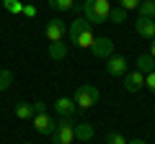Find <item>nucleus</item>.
<instances>
[{
	"label": "nucleus",
	"instance_id": "6ab92c4d",
	"mask_svg": "<svg viewBox=\"0 0 155 144\" xmlns=\"http://www.w3.org/2000/svg\"><path fill=\"white\" fill-rule=\"evenodd\" d=\"M127 13H129V11H124L122 5H119V8H111V13H109V21H111V23H116V26H122V23L127 21Z\"/></svg>",
	"mask_w": 155,
	"mask_h": 144
},
{
	"label": "nucleus",
	"instance_id": "c756f323",
	"mask_svg": "<svg viewBox=\"0 0 155 144\" xmlns=\"http://www.w3.org/2000/svg\"><path fill=\"white\" fill-rule=\"evenodd\" d=\"M23 144H28V142H23Z\"/></svg>",
	"mask_w": 155,
	"mask_h": 144
},
{
	"label": "nucleus",
	"instance_id": "a211bd4d",
	"mask_svg": "<svg viewBox=\"0 0 155 144\" xmlns=\"http://www.w3.org/2000/svg\"><path fill=\"white\" fill-rule=\"evenodd\" d=\"M49 8L57 13H65V11H72L75 8V0H49Z\"/></svg>",
	"mask_w": 155,
	"mask_h": 144
},
{
	"label": "nucleus",
	"instance_id": "423d86ee",
	"mask_svg": "<svg viewBox=\"0 0 155 144\" xmlns=\"http://www.w3.org/2000/svg\"><path fill=\"white\" fill-rule=\"evenodd\" d=\"M65 33H67V26H65V21H60V18H52L49 23H47V28H44V36H47V41H62L65 39Z\"/></svg>",
	"mask_w": 155,
	"mask_h": 144
},
{
	"label": "nucleus",
	"instance_id": "6e6552de",
	"mask_svg": "<svg viewBox=\"0 0 155 144\" xmlns=\"http://www.w3.org/2000/svg\"><path fill=\"white\" fill-rule=\"evenodd\" d=\"M106 72H109L111 77H124L127 75V59L122 54H111L106 59Z\"/></svg>",
	"mask_w": 155,
	"mask_h": 144
},
{
	"label": "nucleus",
	"instance_id": "f8f14e48",
	"mask_svg": "<svg viewBox=\"0 0 155 144\" xmlns=\"http://www.w3.org/2000/svg\"><path fill=\"white\" fill-rule=\"evenodd\" d=\"M93 126L91 124H83V121H78V126H75V139L78 142H91L93 139Z\"/></svg>",
	"mask_w": 155,
	"mask_h": 144
},
{
	"label": "nucleus",
	"instance_id": "7ed1b4c3",
	"mask_svg": "<svg viewBox=\"0 0 155 144\" xmlns=\"http://www.w3.org/2000/svg\"><path fill=\"white\" fill-rule=\"evenodd\" d=\"M75 116H65V118H57V129L52 131V142L54 144H72L75 142Z\"/></svg>",
	"mask_w": 155,
	"mask_h": 144
},
{
	"label": "nucleus",
	"instance_id": "0eeeda50",
	"mask_svg": "<svg viewBox=\"0 0 155 144\" xmlns=\"http://www.w3.org/2000/svg\"><path fill=\"white\" fill-rule=\"evenodd\" d=\"M31 124H34V129H36V134H49V136L57 129V118H52L49 113H36V116L31 118Z\"/></svg>",
	"mask_w": 155,
	"mask_h": 144
},
{
	"label": "nucleus",
	"instance_id": "dca6fc26",
	"mask_svg": "<svg viewBox=\"0 0 155 144\" xmlns=\"http://www.w3.org/2000/svg\"><path fill=\"white\" fill-rule=\"evenodd\" d=\"M137 11H140L142 18H153L155 21V0H142V3L137 5Z\"/></svg>",
	"mask_w": 155,
	"mask_h": 144
},
{
	"label": "nucleus",
	"instance_id": "a878e982",
	"mask_svg": "<svg viewBox=\"0 0 155 144\" xmlns=\"http://www.w3.org/2000/svg\"><path fill=\"white\" fill-rule=\"evenodd\" d=\"M147 54H150V57H153V59H155V39L150 41V52H147Z\"/></svg>",
	"mask_w": 155,
	"mask_h": 144
},
{
	"label": "nucleus",
	"instance_id": "cd10ccee",
	"mask_svg": "<svg viewBox=\"0 0 155 144\" xmlns=\"http://www.w3.org/2000/svg\"><path fill=\"white\" fill-rule=\"evenodd\" d=\"M23 3H34V0H23Z\"/></svg>",
	"mask_w": 155,
	"mask_h": 144
},
{
	"label": "nucleus",
	"instance_id": "393cba45",
	"mask_svg": "<svg viewBox=\"0 0 155 144\" xmlns=\"http://www.w3.org/2000/svg\"><path fill=\"white\" fill-rule=\"evenodd\" d=\"M34 105V116L36 113H47V103H41V100H36V103H31Z\"/></svg>",
	"mask_w": 155,
	"mask_h": 144
},
{
	"label": "nucleus",
	"instance_id": "2eb2a0df",
	"mask_svg": "<svg viewBox=\"0 0 155 144\" xmlns=\"http://www.w3.org/2000/svg\"><path fill=\"white\" fill-rule=\"evenodd\" d=\"M65 54H67V46H65V41H52L49 44V57L52 59H65Z\"/></svg>",
	"mask_w": 155,
	"mask_h": 144
},
{
	"label": "nucleus",
	"instance_id": "4468645a",
	"mask_svg": "<svg viewBox=\"0 0 155 144\" xmlns=\"http://www.w3.org/2000/svg\"><path fill=\"white\" fill-rule=\"evenodd\" d=\"M16 116L21 118V121H31V118H34V105L26 103V100L16 103Z\"/></svg>",
	"mask_w": 155,
	"mask_h": 144
},
{
	"label": "nucleus",
	"instance_id": "aec40b11",
	"mask_svg": "<svg viewBox=\"0 0 155 144\" xmlns=\"http://www.w3.org/2000/svg\"><path fill=\"white\" fill-rule=\"evenodd\" d=\"M13 85V72L11 70H0V93H5Z\"/></svg>",
	"mask_w": 155,
	"mask_h": 144
},
{
	"label": "nucleus",
	"instance_id": "5701e85b",
	"mask_svg": "<svg viewBox=\"0 0 155 144\" xmlns=\"http://www.w3.org/2000/svg\"><path fill=\"white\" fill-rule=\"evenodd\" d=\"M142 0H119V5L124 8V11H132V8H137Z\"/></svg>",
	"mask_w": 155,
	"mask_h": 144
},
{
	"label": "nucleus",
	"instance_id": "b1692460",
	"mask_svg": "<svg viewBox=\"0 0 155 144\" xmlns=\"http://www.w3.org/2000/svg\"><path fill=\"white\" fill-rule=\"evenodd\" d=\"M23 16L34 18V16H36V5H34V3H26V5H23Z\"/></svg>",
	"mask_w": 155,
	"mask_h": 144
},
{
	"label": "nucleus",
	"instance_id": "39448f33",
	"mask_svg": "<svg viewBox=\"0 0 155 144\" xmlns=\"http://www.w3.org/2000/svg\"><path fill=\"white\" fill-rule=\"evenodd\" d=\"M88 52L96 57V59H109V57L114 54V41H111L109 36H96L93 46H91Z\"/></svg>",
	"mask_w": 155,
	"mask_h": 144
},
{
	"label": "nucleus",
	"instance_id": "20e7f679",
	"mask_svg": "<svg viewBox=\"0 0 155 144\" xmlns=\"http://www.w3.org/2000/svg\"><path fill=\"white\" fill-rule=\"evenodd\" d=\"M98 98H101L98 88H96V85H91V83L80 85V88L75 90V95H72V100H75V105H78V111H88V108H93V105L98 103Z\"/></svg>",
	"mask_w": 155,
	"mask_h": 144
},
{
	"label": "nucleus",
	"instance_id": "c85d7f7f",
	"mask_svg": "<svg viewBox=\"0 0 155 144\" xmlns=\"http://www.w3.org/2000/svg\"><path fill=\"white\" fill-rule=\"evenodd\" d=\"M153 111H155V105H153Z\"/></svg>",
	"mask_w": 155,
	"mask_h": 144
},
{
	"label": "nucleus",
	"instance_id": "4be33fe9",
	"mask_svg": "<svg viewBox=\"0 0 155 144\" xmlns=\"http://www.w3.org/2000/svg\"><path fill=\"white\" fill-rule=\"evenodd\" d=\"M145 88H147L150 93H155V72H150V75H145Z\"/></svg>",
	"mask_w": 155,
	"mask_h": 144
},
{
	"label": "nucleus",
	"instance_id": "ddd939ff",
	"mask_svg": "<svg viewBox=\"0 0 155 144\" xmlns=\"http://www.w3.org/2000/svg\"><path fill=\"white\" fill-rule=\"evenodd\" d=\"M137 70L142 72V75L155 72V59H153L150 54H140V57H137Z\"/></svg>",
	"mask_w": 155,
	"mask_h": 144
},
{
	"label": "nucleus",
	"instance_id": "9d476101",
	"mask_svg": "<svg viewBox=\"0 0 155 144\" xmlns=\"http://www.w3.org/2000/svg\"><path fill=\"white\" fill-rule=\"evenodd\" d=\"M124 88H127L129 93H137V90H142V88H145V75H142L140 70L127 72V75H124Z\"/></svg>",
	"mask_w": 155,
	"mask_h": 144
},
{
	"label": "nucleus",
	"instance_id": "f257e3e1",
	"mask_svg": "<svg viewBox=\"0 0 155 144\" xmlns=\"http://www.w3.org/2000/svg\"><path fill=\"white\" fill-rule=\"evenodd\" d=\"M67 36H70V41L78 49H91L93 41H96V33H93V28H91V23L85 18H75L67 26Z\"/></svg>",
	"mask_w": 155,
	"mask_h": 144
},
{
	"label": "nucleus",
	"instance_id": "bb28decb",
	"mask_svg": "<svg viewBox=\"0 0 155 144\" xmlns=\"http://www.w3.org/2000/svg\"><path fill=\"white\" fill-rule=\"evenodd\" d=\"M127 144H147L145 139H132V142H127Z\"/></svg>",
	"mask_w": 155,
	"mask_h": 144
},
{
	"label": "nucleus",
	"instance_id": "9b49d317",
	"mask_svg": "<svg viewBox=\"0 0 155 144\" xmlns=\"http://www.w3.org/2000/svg\"><path fill=\"white\" fill-rule=\"evenodd\" d=\"M54 111H57V116L60 118H65V116H75V111H78V105H75V100L72 98H57V103H54Z\"/></svg>",
	"mask_w": 155,
	"mask_h": 144
},
{
	"label": "nucleus",
	"instance_id": "412c9836",
	"mask_svg": "<svg viewBox=\"0 0 155 144\" xmlns=\"http://www.w3.org/2000/svg\"><path fill=\"white\" fill-rule=\"evenodd\" d=\"M104 142H106V144H127V139H124V136H122L119 131H109V134H106V139H104Z\"/></svg>",
	"mask_w": 155,
	"mask_h": 144
},
{
	"label": "nucleus",
	"instance_id": "1a4fd4ad",
	"mask_svg": "<svg viewBox=\"0 0 155 144\" xmlns=\"http://www.w3.org/2000/svg\"><path fill=\"white\" fill-rule=\"evenodd\" d=\"M134 31H137V36H142V39H155V21L153 18H142L137 16V21H134Z\"/></svg>",
	"mask_w": 155,
	"mask_h": 144
},
{
	"label": "nucleus",
	"instance_id": "f03ea898",
	"mask_svg": "<svg viewBox=\"0 0 155 144\" xmlns=\"http://www.w3.org/2000/svg\"><path fill=\"white\" fill-rule=\"evenodd\" d=\"M109 13H111V5L109 0H85L83 3V18L96 26V23H106L109 21Z\"/></svg>",
	"mask_w": 155,
	"mask_h": 144
},
{
	"label": "nucleus",
	"instance_id": "f3484780",
	"mask_svg": "<svg viewBox=\"0 0 155 144\" xmlns=\"http://www.w3.org/2000/svg\"><path fill=\"white\" fill-rule=\"evenodd\" d=\"M23 5H26L23 0H3V8L13 16H23Z\"/></svg>",
	"mask_w": 155,
	"mask_h": 144
}]
</instances>
